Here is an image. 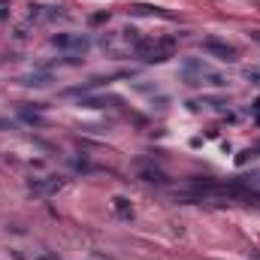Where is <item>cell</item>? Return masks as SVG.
I'll list each match as a JSON object with an SVG mask.
<instances>
[{
    "instance_id": "cell-2",
    "label": "cell",
    "mask_w": 260,
    "mask_h": 260,
    "mask_svg": "<svg viewBox=\"0 0 260 260\" xmlns=\"http://www.w3.org/2000/svg\"><path fill=\"white\" fill-rule=\"evenodd\" d=\"M55 46H76V49H85V40L82 37H55Z\"/></svg>"
},
{
    "instance_id": "cell-1",
    "label": "cell",
    "mask_w": 260,
    "mask_h": 260,
    "mask_svg": "<svg viewBox=\"0 0 260 260\" xmlns=\"http://www.w3.org/2000/svg\"><path fill=\"white\" fill-rule=\"evenodd\" d=\"M206 49H209V52H215L221 61H236V49H230V46H221V43H215V40H212V43H206Z\"/></svg>"
}]
</instances>
